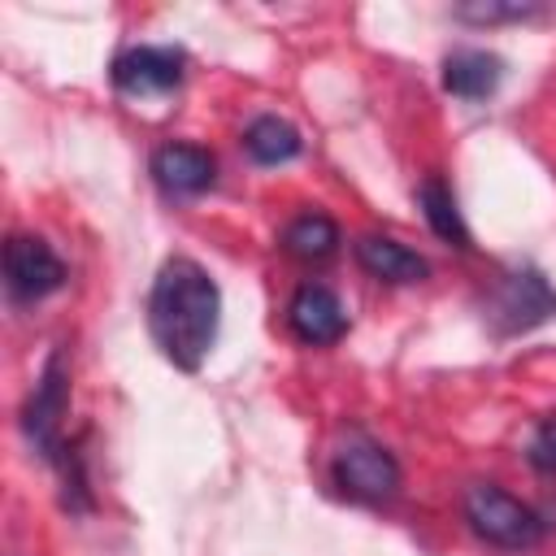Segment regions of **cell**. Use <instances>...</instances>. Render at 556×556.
<instances>
[{
  "label": "cell",
  "instance_id": "1",
  "mask_svg": "<svg viewBox=\"0 0 556 556\" xmlns=\"http://www.w3.org/2000/svg\"><path fill=\"white\" fill-rule=\"evenodd\" d=\"M217 321H222V291L208 278V269L195 265L191 256H169L156 269L148 295V330L161 356L195 374L217 339Z\"/></svg>",
  "mask_w": 556,
  "mask_h": 556
},
{
  "label": "cell",
  "instance_id": "2",
  "mask_svg": "<svg viewBox=\"0 0 556 556\" xmlns=\"http://www.w3.org/2000/svg\"><path fill=\"white\" fill-rule=\"evenodd\" d=\"M460 513L482 543L504 552H526L543 539V517L495 482H469L460 495Z\"/></svg>",
  "mask_w": 556,
  "mask_h": 556
},
{
  "label": "cell",
  "instance_id": "3",
  "mask_svg": "<svg viewBox=\"0 0 556 556\" xmlns=\"http://www.w3.org/2000/svg\"><path fill=\"white\" fill-rule=\"evenodd\" d=\"M330 482L356 504H387L400 491V465L378 439H369L365 430H348L330 456Z\"/></svg>",
  "mask_w": 556,
  "mask_h": 556
},
{
  "label": "cell",
  "instance_id": "4",
  "mask_svg": "<svg viewBox=\"0 0 556 556\" xmlns=\"http://www.w3.org/2000/svg\"><path fill=\"white\" fill-rule=\"evenodd\" d=\"M65 408H70V365H65V352H52L30 400L22 404V430L30 439V447L43 456V460H56L65 447H61V421H65Z\"/></svg>",
  "mask_w": 556,
  "mask_h": 556
},
{
  "label": "cell",
  "instance_id": "5",
  "mask_svg": "<svg viewBox=\"0 0 556 556\" xmlns=\"http://www.w3.org/2000/svg\"><path fill=\"white\" fill-rule=\"evenodd\" d=\"M486 317L495 321L500 334L530 330L547 317H556V291L539 269H513L500 274V282L486 295Z\"/></svg>",
  "mask_w": 556,
  "mask_h": 556
},
{
  "label": "cell",
  "instance_id": "6",
  "mask_svg": "<svg viewBox=\"0 0 556 556\" xmlns=\"http://www.w3.org/2000/svg\"><path fill=\"white\" fill-rule=\"evenodd\" d=\"M4 282L13 300H43L61 291L65 265L39 235H9L4 243Z\"/></svg>",
  "mask_w": 556,
  "mask_h": 556
},
{
  "label": "cell",
  "instance_id": "7",
  "mask_svg": "<svg viewBox=\"0 0 556 556\" xmlns=\"http://www.w3.org/2000/svg\"><path fill=\"white\" fill-rule=\"evenodd\" d=\"M182 70H187L182 48L139 43L113 61V87L126 96H161V91H174L182 83Z\"/></svg>",
  "mask_w": 556,
  "mask_h": 556
},
{
  "label": "cell",
  "instance_id": "8",
  "mask_svg": "<svg viewBox=\"0 0 556 556\" xmlns=\"http://www.w3.org/2000/svg\"><path fill=\"white\" fill-rule=\"evenodd\" d=\"M287 326L300 343L308 348H326V343H339L343 330H348V313H343V300L326 287V282H304L291 304H287Z\"/></svg>",
  "mask_w": 556,
  "mask_h": 556
},
{
  "label": "cell",
  "instance_id": "9",
  "mask_svg": "<svg viewBox=\"0 0 556 556\" xmlns=\"http://www.w3.org/2000/svg\"><path fill=\"white\" fill-rule=\"evenodd\" d=\"M152 178L169 195H200L217 182V161L200 143H165L152 152Z\"/></svg>",
  "mask_w": 556,
  "mask_h": 556
},
{
  "label": "cell",
  "instance_id": "10",
  "mask_svg": "<svg viewBox=\"0 0 556 556\" xmlns=\"http://www.w3.org/2000/svg\"><path fill=\"white\" fill-rule=\"evenodd\" d=\"M352 252H356V265L382 282H421L430 274V265L391 235H361L352 243Z\"/></svg>",
  "mask_w": 556,
  "mask_h": 556
},
{
  "label": "cell",
  "instance_id": "11",
  "mask_svg": "<svg viewBox=\"0 0 556 556\" xmlns=\"http://www.w3.org/2000/svg\"><path fill=\"white\" fill-rule=\"evenodd\" d=\"M504 78V61L486 48H456L443 56V87L456 100H486Z\"/></svg>",
  "mask_w": 556,
  "mask_h": 556
},
{
  "label": "cell",
  "instance_id": "12",
  "mask_svg": "<svg viewBox=\"0 0 556 556\" xmlns=\"http://www.w3.org/2000/svg\"><path fill=\"white\" fill-rule=\"evenodd\" d=\"M243 148H248V156H252L256 165H282V161L300 156L304 139H300V130H295L287 117H278V113H261V117L248 122V130H243Z\"/></svg>",
  "mask_w": 556,
  "mask_h": 556
},
{
  "label": "cell",
  "instance_id": "13",
  "mask_svg": "<svg viewBox=\"0 0 556 556\" xmlns=\"http://www.w3.org/2000/svg\"><path fill=\"white\" fill-rule=\"evenodd\" d=\"M417 204H421V213H426V226H430L443 243L469 248V226H465V217H460V208H456V195H452V187H447L443 178H426V182L417 187Z\"/></svg>",
  "mask_w": 556,
  "mask_h": 556
},
{
  "label": "cell",
  "instance_id": "14",
  "mask_svg": "<svg viewBox=\"0 0 556 556\" xmlns=\"http://www.w3.org/2000/svg\"><path fill=\"white\" fill-rule=\"evenodd\" d=\"M282 248L295 261H330L339 252V226L326 213H300L282 230Z\"/></svg>",
  "mask_w": 556,
  "mask_h": 556
},
{
  "label": "cell",
  "instance_id": "15",
  "mask_svg": "<svg viewBox=\"0 0 556 556\" xmlns=\"http://www.w3.org/2000/svg\"><path fill=\"white\" fill-rule=\"evenodd\" d=\"M526 460H530L539 473L556 478V417H543V421L534 426V434H530V443H526Z\"/></svg>",
  "mask_w": 556,
  "mask_h": 556
},
{
  "label": "cell",
  "instance_id": "16",
  "mask_svg": "<svg viewBox=\"0 0 556 556\" xmlns=\"http://www.w3.org/2000/svg\"><path fill=\"white\" fill-rule=\"evenodd\" d=\"M456 17H465V22H482V26H491V22H526V17H539V4H460L456 9Z\"/></svg>",
  "mask_w": 556,
  "mask_h": 556
}]
</instances>
